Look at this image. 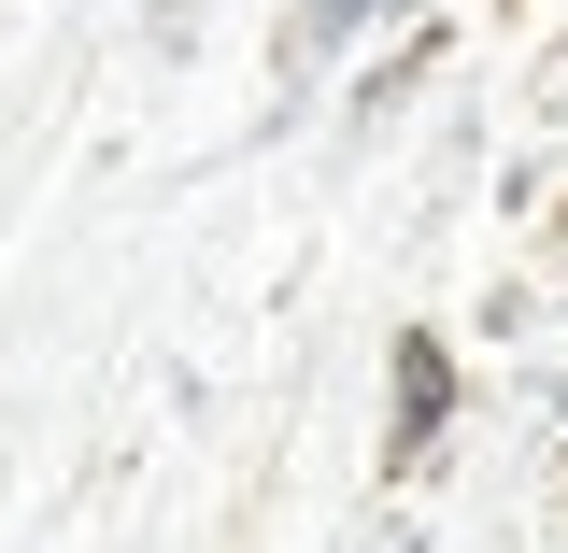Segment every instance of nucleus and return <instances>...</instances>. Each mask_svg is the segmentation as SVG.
Masks as SVG:
<instances>
[{
	"label": "nucleus",
	"mask_w": 568,
	"mask_h": 553,
	"mask_svg": "<svg viewBox=\"0 0 568 553\" xmlns=\"http://www.w3.org/2000/svg\"><path fill=\"white\" fill-rule=\"evenodd\" d=\"M440 412H455V369H440V341H413V355H398V454H426Z\"/></svg>",
	"instance_id": "f257e3e1"
}]
</instances>
